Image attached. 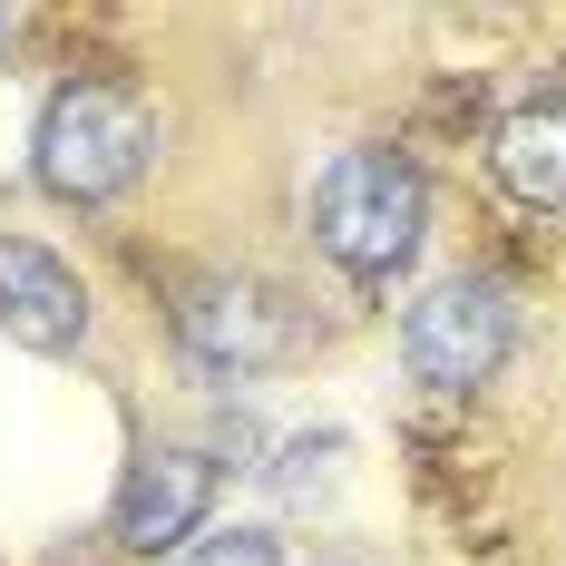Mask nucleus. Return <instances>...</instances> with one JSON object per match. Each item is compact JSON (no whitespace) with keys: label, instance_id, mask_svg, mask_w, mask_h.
<instances>
[{"label":"nucleus","instance_id":"nucleus-4","mask_svg":"<svg viewBox=\"0 0 566 566\" xmlns=\"http://www.w3.org/2000/svg\"><path fill=\"white\" fill-rule=\"evenodd\" d=\"M176 342H186L196 371L244 381V371L293 352V313L274 303V283H254V274H196L176 293Z\"/></svg>","mask_w":566,"mask_h":566},{"label":"nucleus","instance_id":"nucleus-6","mask_svg":"<svg viewBox=\"0 0 566 566\" xmlns=\"http://www.w3.org/2000/svg\"><path fill=\"white\" fill-rule=\"evenodd\" d=\"M0 333L20 352H78L88 333V283L30 234H0Z\"/></svg>","mask_w":566,"mask_h":566},{"label":"nucleus","instance_id":"nucleus-2","mask_svg":"<svg viewBox=\"0 0 566 566\" xmlns=\"http://www.w3.org/2000/svg\"><path fill=\"white\" fill-rule=\"evenodd\" d=\"M430 234V186L400 147H342L333 167L313 176V244L342 274L391 283Z\"/></svg>","mask_w":566,"mask_h":566},{"label":"nucleus","instance_id":"nucleus-1","mask_svg":"<svg viewBox=\"0 0 566 566\" xmlns=\"http://www.w3.org/2000/svg\"><path fill=\"white\" fill-rule=\"evenodd\" d=\"M157 157V108L127 78H69L30 127V176L50 206H117Z\"/></svg>","mask_w":566,"mask_h":566},{"label":"nucleus","instance_id":"nucleus-5","mask_svg":"<svg viewBox=\"0 0 566 566\" xmlns=\"http://www.w3.org/2000/svg\"><path fill=\"white\" fill-rule=\"evenodd\" d=\"M216 509V459L206 450H137L127 459V479H117V547H137V557H167V547H196V527Z\"/></svg>","mask_w":566,"mask_h":566},{"label":"nucleus","instance_id":"nucleus-8","mask_svg":"<svg viewBox=\"0 0 566 566\" xmlns=\"http://www.w3.org/2000/svg\"><path fill=\"white\" fill-rule=\"evenodd\" d=\"M176 566H283V547L264 527H216V537H196Z\"/></svg>","mask_w":566,"mask_h":566},{"label":"nucleus","instance_id":"nucleus-3","mask_svg":"<svg viewBox=\"0 0 566 566\" xmlns=\"http://www.w3.org/2000/svg\"><path fill=\"white\" fill-rule=\"evenodd\" d=\"M509 342H517L509 283H499V274H450V283H430V293L410 303L400 361H410L420 391H479V381H499Z\"/></svg>","mask_w":566,"mask_h":566},{"label":"nucleus","instance_id":"nucleus-7","mask_svg":"<svg viewBox=\"0 0 566 566\" xmlns=\"http://www.w3.org/2000/svg\"><path fill=\"white\" fill-rule=\"evenodd\" d=\"M489 167L509 186L517 206H537V216H557L566 206V98H527V108L499 117V137H489Z\"/></svg>","mask_w":566,"mask_h":566}]
</instances>
